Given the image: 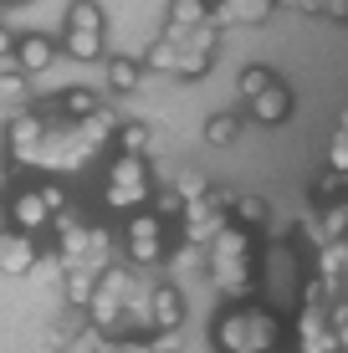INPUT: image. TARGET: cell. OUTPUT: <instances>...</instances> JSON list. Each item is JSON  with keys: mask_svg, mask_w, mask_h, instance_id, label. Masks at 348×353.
Returning <instances> with one entry per match:
<instances>
[{"mask_svg": "<svg viewBox=\"0 0 348 353\" xmlns=\"http://www.w3.org/2000/svg\"><path fill=\"white\" fill-rule=\"evenodd\" d=\"M210 338L221 353H272L282 343V318L272 307H256V302H236L231 312L215 318Z\"/></svg>", "mask_w": 348, "mask_h": 353, "instance_id": "1", "label": "cell"}, {"mask_svg": "<svg viewBox=\"0 0 348 353\" xmlns=\"http://www.w3.org/2000/svg\"><path fill=\"white\" fill-rule=\"evenodd\" d=\"M128 287H134V272L128 266H103L98 272V282H92V297H88V323H92V333H118L123 327V297H128Z\"/></svg>", "mask_w": 348, "mask_h": 353, "instance_id": "2", "label": "cell"}, {"mask_svg": "<svg viewBox=\"0 0 348 353\" xmlns=\"http://www.w3.org/2000/svg\"><path fill=\"white\" fill-rule=\"evenodd\" d=\"M149 190H154L149 164H143V159H123V154H118V159L108 164L103 205H108V210H123V215H134V210H143V205H149Z\"/></svg>", "mask_w": 348, "mask_h": 353, "instance_id": "3", "label": "cell"}, {"mask_svg": "<svg viewBox=\"0 0 348 353\" xmlns=\"http://www.w3.org/2000/svg\"><path fill=\"white\" fill-rule=\"evenodd\" d=\"M62 46H67L72 62H98L103 57V6L98 0H72L67 6Z\"/></svg>", "mask_w": 348, "mask_h": 353, "instance_id": "4", "label": "cell"}, {"mask_svg": "<svg viewBox=\"0 0 348 353\" xmlns=\"http://www.w3.org/2000/svg\"><path fill=\"white\" fill-rule=\"evenodd\" d=\"M225 200H231L225 190H210V194H200V200H190L179 210V236H185L190 251H205L215 241V230L225 225Z\"/></svg>", "mask_w": 348, "mask_h": 353, "instance_id": "5", "label": "cell"}, {"mask_svg": "<svg viewBox=\"0 0 348 353\" xmlns=\"http://www.w3.org/2000/svg\"><path fill=\"white\" fill-rule=\"evenodd\" d=\"M123 246H128V266H134V272H139V266H159L164 251H170V246H164V225L154 221L149 210H134V215H128Z\"/></svg>", "mask_w": 348, "mask_h": 353, "instance_id": "6", "label": "cell"}, {"mask_svg": "<svg viewBox=\"0 0 348 353\" xmlns=\"http://www.w3.org/2000/svg\"><path fill=\"white\" fill-rule=\"evenodd\" d=\"M185 323V292L179 287H149V302H143V327L154 338H170Z\"/></svg>", "mask_w": 348, "mask_h": 353, "instance_id": "7", "label": "cell"}, {"mask_svg": "<svg viewBox=\"0 0 348 353\" xmlns=\"http://www.w3.org/2000/svg\"><path fill=\"white\" fill-rule=\"evenodd\" d=\"M272 10H277V0H215L205 26H261V21H272Z\"/></svg>", "mask_w": 348, "mask_h": 353, "instance_id": "8", "label": "cell"}, {"mask_svg": "<svg viewBox=\"0 0 348 353\" xmlns=\"http://www.w3.org/2000/svg\"><path fill=\"white\" fill-rule=\"evenodd\" d=\"M10 62H16L21 77H41V72H52V62H57V41L52 36H21V41L10 46Z\"/></svg>", "mask_w": 348, "mask_h": 353, "instance_id": "9", "label": "cell"}, {"mask_svg": "<svg viewBox=\"0 0 348 353\" xmlns=\"http://www.w3.org/2000/svg\"><path fill=\"white\" fill-rule=\"evenodd\" d=\"M36 256H41V251H36V236H26V230H0V272L6 276H26L31 266H36Z\"/></svg>", "mask_w": 348, "mask_h": 353, "instance_id": "10", "label": "cell"}, {"mask_svg": "<svg viewBox=\"0 0 348 353\" xmlns=\"http://www.w3.org/2000/svg\"><path fill=\"white\" fill-rule=\"evenodd\" d=\"M41 139H46V118L41 113H16L6 123V143H10V159H16V164H26Z\"/></svg>", "mask_w": 348, "mask_h": 353, "instance_id": "11", "label": "cell"}, {"mask_svg": "<svg viewBox=\"0 0 348 353\" xmlns=\"http://www.w3.org/2000/svg\"><path fill=\"white\" fill-rule=\"evenodd\" d=\"M52 225V210H46V200L31 190H16L10 194V230H26V236H36V230H46Z\"/></svg>", "mask_w": 348, "mask_h": 353, "instance_id": "12", "label": "cell"}, {"mask_svg": "<svg viewBox=\"0 0 348 353\" xmlns=\"http://www.w3.org/2000/svg\"><path fill=\"white\" fill-rule=\"evenodd\" d=\"M297 338H303V353H343V343H348V338H338L328 323H323V312H303Z\"/></svg>", "mask_w": 348, "mask_h": 353, "instance_id": "13", "label": "cell"}, {"mask_svg": "<svg viewBox=\"0 0 348 353\" xmlns=\"http://www.w3.org/2000/svg\"><path fill=\"white\" fill-rule=\"evenodd\" d=\"M113 149L123 154V159H143V164H149L159 143H154V128L149 123H118L113 128Z\"/></svg>", "mask_w": 348, "mask_h": 353, "instance_id": "14", "label": "cell"}, {"mask_svg": "<svg viewBox=\"0 0 348 353\" xmlns=\"http://www.w3.org/2000/svg\"><path fill=\"white\" fill-rule=\"evenodd\" d=\"M251 118H256V123H267V128L287 123V118H292V92H287L282 82H272L261 97H251Z\"/></svg>", "mask_w": 348, "mask_h": 353, "instance_id": "15", "label": "cell"}, {"mask_svg": "<svg viewBox=\"0 0 348 353\" xmlns=\"http://www.w3.org/2000/svg\"><path fill=\"white\" fill-rule=\"evenodd\" d=\"M225 221L231 225H241V230H251V225H267L272 221V205L261 200V194H231V200H225Z\"/></svg>", "mask_w": 348, "mask_h": 353, "instance_id": "16", "label": "cell"}, {"mask_svg": "<svg viewBox=\"0 0 348 353\" xmlns=\"http://www.w3.org/2000/svg\"><path fill=\"white\" fill-rule=\"evenodd\" d=\"M205 16H210V0H174V6H170V26H164V41L205 26Z\"/></svg>", "mask_w": 348, "mask_h": 353, "instance_id": "17", "label": "cell"}, {"mask_svg": "<svg viewBox=\"0 0 348 353\" xmlns=\"http://www.w3.org/2000/svg\"><path fill=\"white\" fill-rule=\"evenodd\" d=\"M338 297H343L338 282H323V276H313V282L303 287V312H328Z\"/></svg>", "mask_w": 348, "mask_h": 353, "instance_id": "18", "label": "cell"}, {"mask_svg": "<svg viewBox=\"0 0 348 353\" xmlns=\"http://www.w3.org/2000/svg\"><path fill=\"white\" fill-rule=\"evenodd\" d=\"M92 282H98V272H88V266H67V272H62V287H67V302H72V307H88Z\"/></svg>", "mask_w": 348, "mask_h": 353, "instance_id": "19", "label": "cell"}, {"mask_svg": "<svg viewBox=\"0 0 348 353\" xmlns=\"http://www.w3.org/2000/svg\"><path fill=\"white\" fill-rule=\"evenodd\" d=\"M139 82H143V67L134 57H113V62H108V88L113 92H134Z\"/></svg>", "mask_w": 348, "mask_h": 353, "instance_id": "20", "label": "cell"}, {"mask_svg": "<svg viewBox=\"0 0 348 353\" xmlns=\"http://www.w3.org/2000/svg\"><path fill=\"white\" fill-rule=\"evenodd\" d=\"M98 108H103V97H98V92H88V88H67V92H62V113L72 118V123L92 118Z\"/></svg>", "mask_w": 348, "mask_h": 353, "instance_id": "21", "label": "cell"}, {"mask_svg": "<svg viewBox=\"0 0 348 353\" xmlns=\"http://www.w3.org/2000/svg\"><path fill=\"white\" fill-rule=\"evenodd\" d=\"M343 272H348V246H343V241L323 246V251H318V276H323V282H338V287H343Z\"/></svg>", "mask_w": 348, "mask_h": 353, "instance_id": "22", "label": "cell"}, {"mask_svg": "<svg viewBox=\"0 0 348 353\" xmlns=\"http://www.w3.org/2000/svg\"><path fill=\"white\" fill-rule=\"evenodd\" d=\"M149 205H154V221H159V225H170V221H179V210H185V205H179V194L174 190H164V185H154L149 190Z\"/></svg>", "mask_w": 348, "mask_h": 353, "instance_id": "23", "label": "cell"}, {"mask_svg": "<svg viewBox=\"0 0 348 353\" xmlns=\"http://www.w3.org/2000/svg\"><path fill=\"white\" fill-rule=\"evenodd\" d=\"M318 230H323V241H343V230H348V200H338V205H323Z\"/></svg>", "mask_w": 348, "mask_h": 353, "instance_id": "24", "label": "cell"}, {"mask_svg": "<svg viewBox=\"0 0 348 353\" xmlns=\"http://www.w3.org/2000/svg\"><path fill=\"white\" fill-rule=\"evenodd\" d=\"M143 67H154V72H179V46L159 36V41H154L149 52H143Z\"/></svg>", "mask_w": 348, "mask_h": 353, "instance_id": "25", "label": "cell"}, {"mask_svg": "<svg viewBox=\"0 0 348 353\" xmlns=\"http://www.w3.org/2000/svg\"><path fill=\"white\" fill-rule=\"evenodd\" d=\"M205 139L210 143H236V139H241V118H236V113H215L205 123Z\"/></svg>", "mask_w": 348, "mask_h": 353, "instance_id": "26", "label": "cell"}, {"mask_svg": "<svg viewBox=\"0 0 348 353\" xmlns=\"http://www.w3.org/2000/svg\"><path fill=\"white\" fill-rule=\"evenodd\" d=\"M174 194H179V205H190V200H200V194H210V179L200 174V169H185V174L174 179Z\"/></svg>", "mask_w": 348, "mask_h": 353, "instance_id": "27", "label": "cell"}, {"mask_svg": "<svg viewBox=\"0 0 348 353\" xmlns=\"http://www.w3.org/2000/svg\"><path fill=\"white\" fill-rule=\"evenodd\" d=\"M272 82H277V77H272L267 67H246V72H241V97L251 103V97H261V92L272 88Z\"/></svg>", "mask_w": 348, "mask_h": 353, "instance_id": "28", "label": "cell"}, {"mask_svg": "<svg viewBox=\"0 0 348 353\" xmlns=\"http://www.w3.org/2000/svg\"><path fill=\"white\" fill-rule=\"evenodd\" d=\"M318 205H338L343 200V174H333V169H323V174H318Z\"/></svg>", "mask_w": 348, "mask_h": 353, "instance_id": "29", "label": "cell"}, {"mask_svg": "<svg viewBox=\"0 0 348 353\" xmlns=\"http://www.w3.org/2000/svg\"><path fill=\"white\" fill-rule=\"evenodd\" d=\"M328 169H333V174H348V133H343V123L328 139Z\"/></svg>", "mask_w": 348, "mask_h": 353, "instance_id": "30", "label": "cell"}, {"mask_svg": "<svg viewBox=\"0 0 348 353\" xmlns=\"http://www.w3.org/2000/svg\"><path fill=\"white\" fill-rule=\"evenodd\" d=\"M62 353H103V333H92V327H82L77 338H67Z\"/></svg>", "mask_w": 348, "mask_h": 353, "instance_id": "31", "label": "cell"}, {"mask_svg": "<svg viewBox=\"0 0 348 353\" xmlns=\"http://www.w3.org/2000/svg\"><path fill=\"white\" fill-rule=\"evenodd\" d=\"M210 62H215V57H190V52H179V72H174V77H190V82H195V77H205V72H210Z\"/></svg>", "mask_w": 348, "mask_h": 353, "instance_id": "32", "label": "cell"}, {"mask_svg": "<svg viewBox=\"0 0 348 353\" xmlns=\"http://www.w3.org/2000/svg\"><path fill=\"white\" fill-rule=\"evenodd\" d=\"M267 282L277 287V297H287V251H272V266H267Z\"/></svg>", "mask_w": 348, "mask_h": 353, "instance_id": "33", "label": "cell"}, {"mask_svg": "<svg viewBox=\"0 0 348 353\" xmlns=\"http://www.w3.org/2000/svg\"><path fill=\"white\" fill-rule=\"evenodd\" d=\"M0 88H6V92H21V88H26V77L16 72V62H10V57H0Z\"/></svg>", "mask_w": 348, "mask_h": 353, "instance_id": "34", "label": "cell"}, {"mask_svg": "<svg viewBox=\"0 0 348 353\" xmlns=\"http://www.w3.org/2000/svg\"><path fill=\"white\" fill-rule=\"evenodd\" d=\"M36 194L46 200V210H52V215L67 210V190H62V185H36Z\"/></svg>", "mask_w": 348, "mask_h": 353, "instance_id": "35", "label": "cell"}, {"mask_svg": "<svg viewBox=\"0 0 348 353\" xmlns=\"http://www.w3.org/2000/svg\"><path fill=\"white\" fill-rule=\"evenodd\" d=\"M0 57H10V31L0 26Z\"/></svg>", "mask_w": 348, "mask_h": 353, "instance_id": "36", "label": "cell"}, {"mask_svg": "<svg viewBox=\"0 0 348 353\" xmlns=\"http://www.w3.org/2000/svg\"><path fill=\"white\" fill-rule=\"evenodd\" d=\"M10 6H31V0H10Z\"/></svg>", "mask_w": 348, "mask_h": 353, "instance_id": "37", "label": "cell"}]
</instances>
